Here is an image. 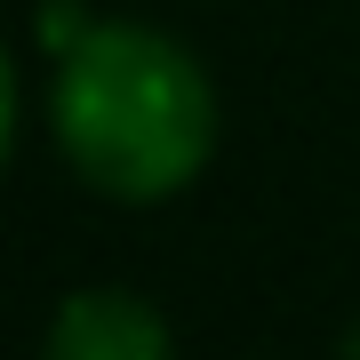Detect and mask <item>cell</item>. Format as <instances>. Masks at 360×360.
Listing matches in <instances>:
<instances>
[{"label":"cell","mask_w":360,"mask_h":360,"mask_svg":"<svg viewBox=\"0 0 360 360\" xmlns=\"http://www.w3.org/2000/svg\"><path fill=\"white\" fill-rule=\"evenodd\" d=\"M49 352L56 360H160L168 352V321L144 296H120V288H89L56 312L49 328Z\"/></svg>","instance_id":"obj_2"},{"label":"cell","mask_w":360,"mask_h":360,"mask_svg":"<svg viewBox=\"0 0 360 360\" xmlns=\"http://www.w3.org/2000/svg\"><path fill=\"white\" fill-rule=\"evenodd\" d=\"M49 129L65 160L112 200H168L208 168L217 96L208 72L153 25H96L56 65Z\"/></svg>","instance_id":"obj_1"},{"label":"cell","mask_w":360,"mask_h":360,"mask_svg":"<svg viewBox=\"0 0 360 360\" xmlns=\"http://www.w3.org/2000/svg\"><path fill=\"white\" fill-rule=\"evenodd\" d=\"M345 352H360V328H352V336H345Z\"/></svg>","instance_id":"obj_3"}]
</instances>
